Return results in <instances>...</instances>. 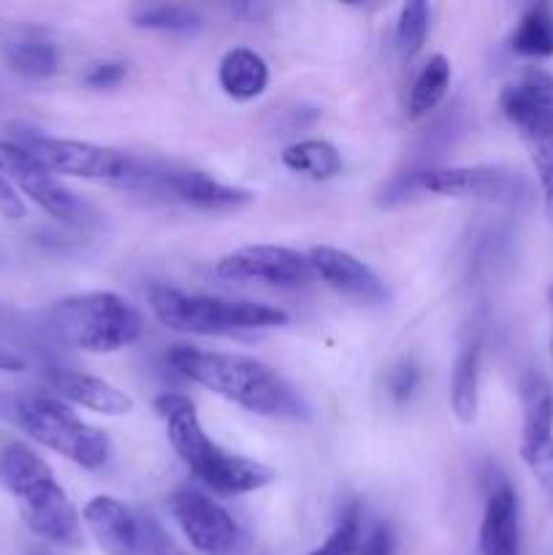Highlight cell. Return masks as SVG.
I'll use <instances>...</instances> for the list:
<instances>
[{
	"label": "cell",
	"instance_id": "cell-1",
	"mask_svg": "<svg viewBox=\"0 0 553 555\" xmlns=\"http://www.w3.org/2000/svg\"><path fill=\"white\" fill-rule=\"evenodd\" d=\"M166 363L190 383L263 417H298L304 404L296 390L271 366L236 352H209L177 345Z\"/></svg>",
	"mask_w": 553,
	"mask_h": 555
},
{
	"label": "cell",
	"instance_id": "cell-2",
	"mask_svg": "<svg viewBox=\"0 0 553 555\" xmlns=\"http://www.w3.org/2000/svg\"><path fill=\"white\" fill-rule=\"evenodd\" d=\"M155 410L166 423L168 442L177 450L182 464L220 496H242V493L260 491L276 480V472L271 466L228 453L215 439H209V434L201 426L195 404L188 396H157Z\"/></svg>",
	"mask_w": 553,
	"mask_h": 555
},
{
	"label": "cell",
	"instance_id": "cell-3",
	"mask_svg": "<svg viewBox=\"0 0 553 555\" xmlns=\"http://www.w3.org/2000/svg\"><path fill=\"white\" fill-rule=\"evenodd\" d=\"M0 486L16 499L22 520L33 534L57 545H76L81 537L79 513L57 486L41 455L22 442L0 444Z\"/></svg>",
	"mask_w": 553,
	"mask_h": 555
},
{
	"label": "cell",
	"instance_id": "cell-4",
	"mask_svg": "<svg viewBox=\"0 0 553 555\" xmlns=\"http://www.w3.org/2000/svg\"><path fill=\"white\" fill-rule=\"evenodd\" d=\"M47 328L57 341L74 350L108 356L133 345L144 331L139 309L108 291L60 298L47 312Z\"/></svg>",
	"mask_w": 553,
	"mask_h": 555
},
{
	"label": "cell",
	"instance_id": "cell-5",
	"mask_svg": "<svg viewBox=\"0 0 553 555\" xmlns=\"http://www.w3.org/2000/svg\"><path fill=\"white\" fill-rule=\"evenodd\" d=\"M150 309L166 328L195 336H228L287 325V312L255 301L190 296L177 287H150Z\"/></svg>",
	"mask_w": 553,
	"mask_h": 555
},
{
	"label": "cell",
	"instance_id": "cell-6",
	"mask_svg": "<svg viewBox=\"0 0 553 555\" xmlns=\"http://www.w3.org/2000/svg\"><path fill=\"white\" fill-rule=\"evenodd\" d=\"M14 415L22 431L81 469H101L112 459L106 434L81 421L65 401L52 396H22L14 404Z\"/></svg>",
	"mask_w": 553,
	"mask_h": 555
},
{
	"label": "cell",
	"instance_id": "cell-7",
	"mask_svg": "<svg viewBox=\"0 0 553 555\" xmlns=\"http://www.w3.org/2000/svg\"><path fill=\"white\" fill-rule=\"evenodd\" d=\"M14 144L22 146L38 166L52 171L54 177L92 179V182L108 184H136L146 179L144 168L136 157L119 150H108V146L90 144V141L27 133Z\"/></svg>",
	"mask_w": 553,
	"mask_h": 555
},
{
	"label": "cell",
	"instance_id": "cell-8",
	"mask_svg": "<svg viewBox=\"0 0 553 555\" xmlns=\"http://www.w3.org/2000/svg\"><path fill=\"white\" fill-rule=\"evenodd\" d=\"M415 193L442 195V198L507 201L518 193V177L499 166H453L426 168L396 177L385 188V204H399Z\"/></svg>",
	"mask_w": 553,
	"mask_h": 555
},
{
	"label": "cell",
	"instance_id": "cell-9",
	"mask_svg": "<svg viewBox=\"0 0 553 555\" xmlns=\"http://www.w3.org/2000/svg\"><path fill=\"white\" fill-rule=\"evenodd\" d=\"M0 171L14 184V190L27 195L33 204L41 206L54 220L65 222V225H87L90 222V206L79 195L70 193L52 171L38 166L14 141H0Z\"/></svg>",
	"mask_w": 553,
	"mask_h": 555
},
{
	"label": "cell",
	"instance_id": "cell-10",
	"mask_svg": "<svg viewBox=\"0 0 553 555\" xmlns=\"http://www.w3.org/2000/svg\"><path fill=\"white\" fill-rule=\"evenodd\" d=\"M171 513L190 545L204 555H247V534L222 504L195 488H179Z\"/></svg>",
	"mask_w": 553,
	"mask_h": 555
},
{
	"label": "cell",
	"instance_id": "cell-11",
	"mask_svg": "<svg viewBox=\"0 0 553 555\" xmlns=\"http://www.w3.org/2000/svg\"><path fill=\"white\" fill-rule=\"evenodd\" d=\"M524 428H520V459L529 466L542 496L553 504V390L540 374L520 383Z\"/></svg>",
	"mask_w": 553,
	"mask_h": 555
},
{
	"label": "cell",
	"instance_id": "cell-12",
	"mask_svg": "<svg viewBox=\"0 0 553 555\" xmlns=\"http://www.w3.org/2000/svg\"><path fill=\"white\" fill-rule=\"evenodd\" d=\"M217 276L233 282H263L274 287H298L309 282L307 255L276 244H249L217 260Z\"/></svg>",
	"mask_w": 553,
	"mask_h": 555
},
{
	"label": "cell",
	"instance_id": "cell-13",
	"mask_svg": "<svg viewBox=\"0 0 553 555\" xmlns=\"http://www.w3.org/2000/svg\"><path fill=\"white\" fill-rule=\"evenodd\" d=\"M499 106L515 130L529 139V144L553 133V74L526 68L518 79L504 87Z\"/></svg>",
	"mask_w": 553,
	"mask_h": 555
},
{
	"label": "cell",
	"instance_id": "cell-14",
	"mask_svg": "<svg viewBox=\"0 0 553 555\" xmlns=\"http://www.w3.org/2000/svg\"><path fill=\"white\" fill-rule=\"evenodd\" d=\"M309 269L336 293L347 298H356L361 304H383L385 285L361 258H356L347 249L336 247H312L307 253Z\"/></svg>",
	"mask_w": 553,
	"mask_h": 555
},
{
	"label": "cell",
	"instance_id": "cell-15",
	"mask_svg": "<svg viewBox=\"0 0 553 555\" xmlns=\"http://www.w3.org/2000/svg\"><path fill=\"white\" fill-rule=\"evenodd\" d=\"M49 383H52L54 393L60 399H65L68 404L85 406L90 412H98V415L123 417L133 412V399L125 390L106 383V379L92 377V374L74 372V369H54L49 374Z\"/></svg>",
	"mask_w": 553,
	"mask_h": 555
},
{
	"label": "cell",
	"instance_id": "cell-16",
	"mask_svg": "<svg viewBox=\"0 0 553 555\" xmlns=\"http://www.w3.org/2000/svg\"><path fill=\"white\" fill-rule=\"evenodd\" d=\"M87 529L106 555H139V524L125 504L112 496H95L85 504Z\"/></svg>",
	"mask_w": 553,
	"mask_h": 555
},
{
	"label": "cell",
	"instance_id": "cell-17",
	"mask_svg": "<svg viewBox=\"0 0 553 555\" xmlns=\"http://www.w3.org/2000/svg\"><path fill=\"white\" fill-rule=\"evenodd\" d=\"M163 184L171 190L173 198L204 211H236L253 201L249 190L222 184L217 179H211L209 173L193 171V168L163 173Z\"/></svg>",
	"mask_w": 553,
	"mask_h": 555
},
{
	"label": "cell",
	"instance_id": "cell-18",
	"mask_svg": "<svg viewBox=\"0 0 553 555\" xmlns=\"http://www.w3.org/2000/svg\"><path fill=\"white\" fill-rule=\"evenodd\" d=\"M480 555H520L518 499L507 482H499L486 499L480 524Z\"/></svg>",
	"mask_w": 553,
	"mask_h": 555
},
{
	"label": "cell",
	"instance_id": "cell-19",
	"mask_svg": "<svg viewBox=\"0 0 553 555\" xmlns=\"http://www.w3.org/2000/svg\"><path fill=\"white\" fill-rule=\"evenodd\" d=\"M0 57L14 74L25 79H49L57 74V49L43 33L14 30L0 41Z\"/></svg>",
	"mask_w": 553,
	"mask_h": 555
},
{
	"label": "cell",
	"instance_id": "cell-20",
	"mask_svg": "<svg viewBox=\"0 0 553 555\" xmlns=\"http://www.w3.org/2000/svg\"><path fill=\"white\" fill-rule=\"evenodd\" d=\"M217 81H220L222 92L233 101H255L269 87V65L255 49H228L220 60V68H217Z\"/></svg>",
	"mask_w": 553,
	"mask_h": 555
},
{
	"label": "cell",
	"instance_id": "cell-21",
	"mask_svg": "<svg viewBox=\"0 0 553 555\" xmlns=\"http://www.w3.org/2000/svg\"><path fill=\"white\" fill-rule=\"evenodd\" d=\"M282 163H285L291 171L304 173V177L314 179V182H325V179L339 177L342 166H345L339 150H336L331 141L323 139H304L285 146Z\"/></svg>",
	"mask_w": 553,
	"mask_h": 555
},
{
	"label": "cell",
	"instance_id": "cell-22",
	"mask_svg": "<svg viewBox=\"0 0 553 555\" xmlns=\"http://www.w3.org/2000/svg\"><path fill=\"white\" fill-rule=\"evenodd\" d=\"M450 406L461 423H472L480 406V347L470 345L459 352L450 383Z\"/></svg>",
	"mask_w": 553,
	"mask_h": 555
},
{
	"label": "cell",
	"instance_id": "cell-23",
	"mask_svg": "<svg viewBox=\"0 0 553 555\" xmlns=\"http://www.w3.org/2000/svg\"><path fill=\"white\" fill-rule=\"evenodd\" d=\"M513 52L520 57L545 60L553 57V9L540 3L531 5L520 16L518 27L513 33Z\"/></svg>",
	"mask_w": 553,
	"mask_h": 555
},
{
	"label": "cell",
	"instance_id": "cell-24",
	"mask_svg": "<svg viewBox=\"0 0 553 555\" xmlns=\"http://www.w3.org/2000/svg\"><path fill=\"white\" fill-rule=\"evenodd\" d=\"M133 25L141 30L155 33H171V36H193L204 27V16L190 5L177 3H157V5H141L133 11Z\"/></svg>",
	"mask_w": 553,
	"mask_h": 555
},
{
	"label": "cell",
	"instance_id": "cell-25",
	"mask_svg": "<svg viewBox=\"0 0 553 555\" xmlns=\"http://www.w3.org/2000/svg\"><path fill=\"white\" fill-rule=\"evenodd\" d=\"M450 76H453V70H450V60L445 57V54H434V57H428V63L421 68V74H417L415 85H412V92H410L412 119L426 117L432 108L439 106V101H442L445 92H448L450 87Z\"/></svg>",
	"mask_w": 553,
	"mask_h": 555
},
{
	"label": "cell",
	"instance_id": "cell-26",
	"mask_svg": "<svg viewBox=\"0 0 553 555\" xmlns=\"http://www.w3.org/2000/svg\"><path fill=\"white\" fill-rule=\"evenodd\" d=\"M428 22H432V5L428 3H407L399 14L396 25V41L407 57H415L423 49L428 36Z\"/></svg>",
	"mask_w": 553,
	"mask_h": 555
},
{
	"label": "cell",
	"instance_id": "cell-27",
	"mask_svg": "<svg viewBox=\"0 0 553 555\" xmlns=\"http://www.w3.org/2000/svg\"><path fill=\"white\" fill-rule=\"evenodd\" d=\"M358 547H361V509L352 502L336 520L329 540L309 555H356Z\"/></svg>",
	"mask_w": 553,
	"mask_h": 555
},
{
	"label": "cell",
	"instance_id": "cell-28",
	"mask_svg": "<svg viewBox=\"0 0 553 555\" xmlns=\"http://www.w3.org/2000/svg\"><path fill=\"white\" fill-rule=\"evenodd\" d=\"M531 163H535L537 182H540V190H542L545 217L553 225V133L531 141Z\"/></svg>",
	"mask_w": 553,
	"mask_h": 555
},
{
	"label": "cell",
	"instance_id": "cell-29",
	"mask_svg": "<svg viewBox=\"0 0 553 555\" xmlns=\"http://www.w3.org/2000/svg\"><path fill=\"white\" fill-rule=\"evenodd\" d=\"M136 524H139V555H188L155 515H139Z\"/></svg>",
	"mask_w": 553,
	"mask_h": 555
},
{
	"label": "cell",
	"instance_id": "cell-30",
	"mask_svg": "<svg viewBox=\"0 0 553 555\" xmlns=\"http://www.w3.org/2000/svg\"><path fill=\"white\" fill-rule=\"evenodd\" d=\"M125 76H128L125 63H114V60H108V63H95L90 70H87L85 85L92 87V90H106V87H117Z\"/></svg>",
	"mask_w": 553,
	"mask_h": 555
},
{
	"label": "cell",
	"instance_id": "cell-31",
	"mask_svg": "<svg viewBox=\"0 0 553 555\" xmlns=\"http://www.w3.org/2000/svg\"><path fill=\"white\" fill-rule=\"evenodd\" d=\"M0 217H5V220H22L25 217V201L16 193L14 184L3 177V171H0Z\"/></svg>",
	"mask_w": 553,
	"mask_h": 555
},
{
	"label": "cell",
	"instance_id": "cell-32",
	"mask_svg": "<svg viewBox=\"0 0 553 555\" xmlns=\"http://www.w3.org/2000/svg\"><path fill=\"white\" fill-rule=\"evenodd\" d=\"M415 385H417V369L412 366V363H401V366H396L394 374H390V396H394L396 401L410 399Z\"/></svg>",
	"mask_w": 553,
	"mask_h": 555
},
{
	"label": "cell",
	"instance_id": "cell-33",
	"mask_svg": "<svg viewBox=\"0 0 553 555\" xmlns=\"http://www.w3.org/2000/svg\"><path fill=\"white\" fill-rule=\"evenodd\" d=\"M394 553V537L385 526H377L372 534L366 537V542H361L356 555H390Z\"/></svg>",
	"mask_w": 553,
	"mask_h": 555
},
{
	"label": "cell",
	"instance_id": "cell-34",
	"mask_svg": "<svg viewBox=\"0 0 553 555\" xmlns=\"http://www.w3.org/2000/svg\"><path fill=\"white\" fill-rule=\"evenodd\" d=\"M22 369H25V361H22L20 352L0 341V372H22Z\"/></svg>",
	"mask_w": 553,
	"mask_h": 555
},
{
	"label": "cell",
	"instance_id": "cell-35",
	"mask_svg": "<svg viewBox=\"0 0 553 555\" xmlns=\"http://www.w3.org/2000/svg\"><path fill=\"white\" fill-rule=\"evenodd\" d=\"M551 352H553V347H551Z\"/></svg>",
	"mask_w": 553,
	"mask_h": 555
}]
</instances>
